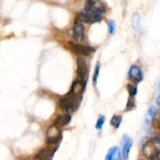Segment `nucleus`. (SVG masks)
Masks as SVG:
<instances>
[{
  "label": "nucleus",
  "instance_id": "22",
  "mask_svg": "<svg viewBox=\"0 0 160 160\" xmlns=\"http://www.w3.org/2000/svg\"><path fill=\"white\" fill-rule=\"evenodd\" d=\"M157 103L159 105H160V95L159 97H158V98H157Z\"/></svg>",
  "mask_w": 160,
  "mask_h": 160
},
{
  "label": "nucleus",
  "instance_id": "12",
  "mask_svg": "<svg viewBox=\"0 0 160 160\" xmlns=\"http://www.w3.org/2000/svg\"><path fill=\"white\" fill-rule=\"evenodd\" d=\"M132 26L134 29L135 30L136 32L139 34H142V20H141L140 15L138 12L133 15L132 17Z\"/></svg>",
  "mask_w": 160,
  "mask_h": 160
},
{
  "label": "nucleus",
  "instance_id": "15",
  "mask_svg": "<svg viewBox=\"0 0 160 160\" xmlns=\"http://www.w3.org/2000/svg\"><path fill=\"white\" fill-rule=\"evenodd\" d=\"M156 112H157V109L154 107V106H152L149 109H148V115H147V118L145 120L147 123H149L150 121L152 120V118H154L155 116L156 115Z\"/></svg>",
  "mask_w": 160,
  "mask_h": 160
},
{
  "label": "nucleus",
  "instance_id": "16",
  "mask_svg": "<svg viewBox=\"0 0 160 160\" xmlns=\"http://www.w3.org/2000/svg\"><path fill=\"white\" fill-rule=\"evenodd\" d=\"M100 62H97L96 66H95V72H94V75H93V84L94 85H96L97 81H98V74H99V71H100Z\"/></svg>",
  "mask_w": 160,
  "mask_h": 160
},
{
  "label": "nucleus",
  "instance_id": "11",
  "mask_svg": "<svg viewBox=\"0 0 160 160\" xmlns=\"http://www.w3.org/2000/svg\"><path fill=\"white\" fill-rule=\"evenodd\" d=\"M70 120H71V116L70 114H62L56 119L53 125L60 129L61 128L67 126L70 122Z\"/></svg>",
  "mask_w": 160,
  "mask_h": 160
},
{
  "label": "nucleus",
  "instance_id": "8",
  "mask_svg": "<svg viewBox=\"0 0 160 160\" xmlns=\"http://www.w3.org/2000/svg\"><path fill=\"white\" fill-rule=\"evenodd\" d=\"M133 141L129 136L125 135L123 136V140H122V145H123V152H122V155H123V160H128L129 157L130 151L132 147Z\"/></svg>",
  "mask_w": 160,
  "mask_h": 160
},
{
  "label": "nucleus",
  "instance_id": "1",
  "mask_svg": "<svg viewBox=\"0 0 160 160\" xmlns=\"http://www.w3.org/2000/svg\"><path fill=\"white\" fill-rule=\"evenodd\" d=\"M159 149L160 140L158 138H152L143 145L142 151H143V154L145 157L151 159Z\"/></svg>",
  "mask_w": 160,
  "mask_h": 160
},
{
  "label": "nucleus",
  "instance_id": "5",
  "mask_svg": "<svg viewBox=\"0 0 160 160\" xmlns=\"http://www.w3.org/2000/svg\"><path fill=\"white\" fill-rule=\"evenodd\" d=\"M77 74L82 82H84L87 78L88 66L85 59L81 57L77 59Z\"/></svg>",
  "mask_w": 160,
  "mask_h": 160
},
{
  "label": "nucleus",
  "instance_id": "21",
  "mask_svg": "<svg viewBox=\"0 0 160 160\" xmlns=\"http://www.w3.org/2000/svg\"><path fill=\"white\" fill-rule=\"evenodd\" d=\"M150 160H160V149L156 153L154 156Z\"/></svg>",
  "mask_w": 160,
  "mask_h": 160
},
{
  "label": "nucleus",
  "instance_id": "13",
  "mask_svg": "<svg viewBox=\"0 0 160 160\" xmlns=\"http://www.w3.org/2000/svg\"><path fill=\"white\" fill-rule=\"evenodd\" d=\"M106 160H122L121 153L117 147L111 148L106 156Z\"/></svg>",
  "mask_w": 160,
  "mask_h": 160
},
{
  "label": "nucleus",
  "instance_id": "3",
  "mask_svg": "<svg viewBox=\"0 0 160 160\" xmlns=\"http://www.w3.org/2000/svg\"><path fill=\"white\" fill-rule=\"evenodd\" d=\"M75 94L69 92L68 95L59 99V106L61 109L70 112L73 111L75 107Z\"/></svg>",
  "mask_w": 160,
  "mask_h": 160
},
{
  "label": "nucleus",
  "instance_id": "6",
  "mask_svg": "<svg viewBox=\"0 0 160 160\" xmlns=\"http://www.w3.org/2000/svg\"><path fill=\"white\" fill-rule=\"evenodd\" d=\"M83 22L80 20L78 17H77L76 20L74 22V26H73V38L78 42H81L84 39V26H83Z\"/></svg>",
  "mask_w": 160,
  "mask_h": 160
},
{
  "label": "nucleus",
  "instance_id": "10",
  "mask_svg": "<svg viewBox=\"0 0 160 160\" xmlns=\"http://www.w3.org/2000/svg\"><path fill=\"white\" fill-rule=\"evenodd\" d=\"M54 152L55 151H52L51 148H42L34 156V160H51L53 154H54Z\"/></svg>",
  "mask_w": 160,
  "mask_h": 160
},
{
  "label": "nucleus",
  "instance_id": "18",
  "mask_svg": "<svg viewBox=\"0 0 160 160\" xmlns=\"http://www.w3.org/2000/svg\"><path fill=\"white\" fill-rule=\"evenodd\" d=\"M136 104L135 101H134V98L133 97H130L129 100L128 102V104H127V108L126 111H131L134 109H135Z\"/></svg>",
  "mask_w": 160,
  "mask_h": 160
},
{
  "label": "nucleus",
  "instance_id": "7",
  "mask_svg": "<svg viewBox=\"0 0 160 160\" xmlns=\"http://www.w3.org/2000/svg\"><path fill=\"white\" fill-rule=\"evenodd\" d=\"M128 77L130 80L134 81L135 83H139L143 79L142 71L139 67L136 65H133L128 72Z\"/></svg>",
  "mask_w": 160,
  "mask_h": 160
},
{
  "label": "nucleus",
  "instance_id": "4",
  "mask_svg": "<svg viewBox=\"0 0 160 160\" xmlns=\"http://www.w3.org/2000/svg\"><path fill=\"white\" fill-rule=\"evenodd\" d=\"M78 17L82 22H86V23H96V22L100 21L102 20L101 14L96 12H93V11L84 10V12H80Z\"/></svg>",
  "mask_w": 160,
  "mask_h": 160
},
{
  "label": "nucleus",
  "instance_id": "19",
  "mask_svg": "<svg viewBox=\"0 0 160 160\" xmlns=\"http://www.w3.org/2000/svg\"><path fill=\"white\" fill-rule=\"evenodd\" d=\"M108 28H109V33L111 34H113L116 31V24L113 20H109L108 23Z\"/></svg>",
  "mask_w": 160,
  "mask_h": 160
},
{
  "label": "nucleus",
  "instance_id": "14",
  "mask_svg": "<svg viewBox=\"0 0 160 160\" xmlns=\"http://www.w3.org/2000/svg\"><path fill=\"white\" fill-rule=\"evenodd\" d=\"M122 120V117L119 115H115L112 117L110 120V123L112 127H114L115 128H118L120 127V123H121Z\"/></svg>",
  "mask_w": 160,
  "mask_h": 160
},
{
  "label": "nucleus",
  "instance_id": "17",
  "mask_svg": "<svg viewBox=\"0 0 160 160\" xmlns=\"http://www.w3.org/2000/svg\"><path fill=\"white\" fill-rule=\"evenodd\" d=\"M127 88H128V92H129L130 96L134 98L138 92V89L137 88H136V86L133 85V84H128V86H127Z\"/></svg>",
  "mask_w": 160,
  "mask_h": 160
},
{
  "label": "nucleus",
  "instance_id": "2",
  "mask_svg": "<svg viewBox=\"0 0 160 160\" xmlns=\"http://www.w3.org/2000/svg\"><path fill=\"white\" fill-rule=\"evenodd\" d=\"M62 138V132L60 129L55 125L50 127L46 132V142L48 145L57 144Z\"/></svg>",
  "mask_w": 160,
  "mask_h": 160
},
{
  "label": "nucleus",
  "instance_id": "20",
  "mask_svg": "<svg viewBox=\"0 0 160 160\" xmlns=\"http://www.w3.org/2000/svg\"><path fill=\"white\" fill-rule=\"evenodd\" d=\"M105 123V117L104 116H101V117L98 118V121L96 123V128L98 130H101L102 128L103 124Z\"/></svg>",
  "mask_w": 160,
  "mask_h": 160
},
{
  "label": "nucleus",
  "instance_id": "9",
  "mask_svg": "<svg viewBox=\"0 0 160 160\" xmlns=\"http://www.w3.org/2000/svg\"><path fill=\"white\" fill-rule=\"evenodd\" d=\"M70 46H71L72 49H73L75 52L84 55V56H89V55L92 54L93 52H95V49H94L93 48H92V47L80 45V44L70 43Z\"/></svg>",
  "mask_w": 160,
  "mask_h": 160
}]
</instances>
